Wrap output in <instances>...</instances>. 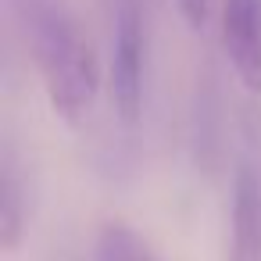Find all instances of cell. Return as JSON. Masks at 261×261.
I'll list each match as a JSON object with an SVG mask.
<instances>
[{"instance_id":"cell-1","label":"cell","mask_w":261,"mask_h":261,"mask_svg":"<svg viewBox=\"0 0 261 261\" xmlns=\"http://www.w3.org/2000/svg\"><path fill=\"white\" fill-rule=\"evenodd\" d=\"M18 18L25 25L29 50L54 111L68 122L83 118L97 100L100 68L79 22L61 0H40V4L18 8Z\"/></svg>"},{"instance_id":"cell-2","label":"cell","mask_w":261,"mask_h":261,"mask_svg":"<svg viewBox=\"0 0 261 261\" xmlns=\"http://www.w3.org/2000/svg\"><path fill=\"white\" fill-rule=\"evenodd\" d=\"M143 11L136 0H122L115 11V36H111V104L122 122H140L143 115Z\"/></svg>"},{"instance_id":"cell-3","label":"cell","mask_w":261,"mask_h":261,"mask_svg":"<svg viewBox=\"0 0 261 261\" xmlns=\"http://www.w3.org/2000/svg\"><path fill=\"white\" fill-rule=\"evenodd\" d=\"M222 47L247 93H261V0H225Z\"/></svg>"},{"instance_id":"cell-4","label":"cell","mask_w":261,"mask_h":261,"mask_svg":"<svg viewBox=\"0 0 261 261\" xmlns=\"http://www.w3.org/2000/svg\"><path fill=\"white\" fill-rule=\"evenodd\" d=\"M232 232L225 261H261V172L243 161L232 179Z\"/></svg>"},{"instance_id":"cell-5","label":"cell","mask_w":261,"mask_h":261,"mask_svg":"<svg viewBox=\"0 0 261 261\" xmlns=\"http://www.w3.org/2000/svg\"><path fill=\"white\" fill-rule=\"evenodd\" d=\"M97 261H158V254L125 222H108L97 236Z\"/></svg>"},{"instance_id":"cell-6","label":"cell","mask_w":261,"mask_h":261,"mask_svg":"<svg viewBox=\"0 0 261 261\" xmlns=\"http://www.w3.org/2000/svg\"><path fill=\"white\" fill-rule=\"evenodd\" d=\"M25 229V211H22V186L15 179V168L4 165V179H0V247L15 250Z\"/></svg>"},{"instance_id":"cell-7","label":"cell","mask_w":261,"mask_h":261,"mask_svg":"<svg viewBox=\"0 0 261 261\" xmlns=\"http://www.w3.org/2000/svg\"><path fill=\"white\" fill-rule=\"evenodd\" d=\"M175 4H179L182 22H186L190 29H200L204 18H207V4H211V0H175Z\"/></svg>"},{"instance_id":"cell-8","label":"cell","mask_w":261,"mask_h":261,"mask_svg":"<svg viewBox=\"0 0 261 261\" xmlns=\"http://www.w3.org/2000/svg\"><path fill=\"white\" fill-rule=\"evenodd\" d=\"M11 4H15V11H18V8H29V4H40V0H11Z\"/></svg>"}]
</instances>
